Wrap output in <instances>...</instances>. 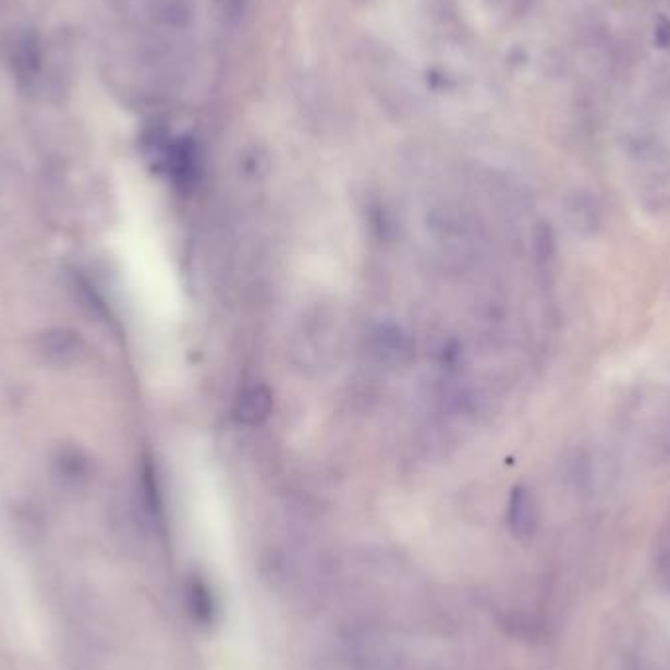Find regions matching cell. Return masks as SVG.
<instances>
[{"label":"cell","instance_id":"obj_1","mask_svg":"<svg viewBox=\"0 0 670 670\" xmlns=\"http://www.w3.org/2000/svg\"><path fill=\"white\" fill-rule=\"evenodd\" d=\"M623 434L651 463L670 456V389H645L632 397Z\"/></svg>","mask_w":670,"mask_h":670},{"label":"cell","instance_id":"obj_2","mask_svg":"<svg viewBox=\"0 0 670 670\" xmlns=\"http://www.w3.org/2000/svg\"><path fill=\"white\" fill-rule=\"evenodd\" d=\"M508 525L517 539L534 537L539 525V505L529 488L517 486L508 504Z\"/></svg>","mask_w":670,"mask_h":670},{"label":"cell","instance_id":"obj_3","mask_svg":"<svg viewBox=\"0 0 670 670\" xmlns=\"http://www.w3.org/2000/svg\"><path fill=\"white\" fill-rule=\"evenodd\" d=\"M271 390L263 385L247 387L235 400V418L247 426H257L271 416Z\"/></svg>","mask_w":670,"mask_h":670},{"label":"cell","instance_id":"obj_4","mask_svg":"<svg viewBox=\"0 0 670 670\" xmlns=\"http://www.w3.org/2000/svg\"><path fill=\"white\" fill-rule=\"evenodd\" d=\"M14 68L22 81L32 83L34 78H38L39 69H41V53L36 39L24 38L19 44V48L14 51Z\"/></svg>","mask_w":670,"mask_h":670}]
</instances>
